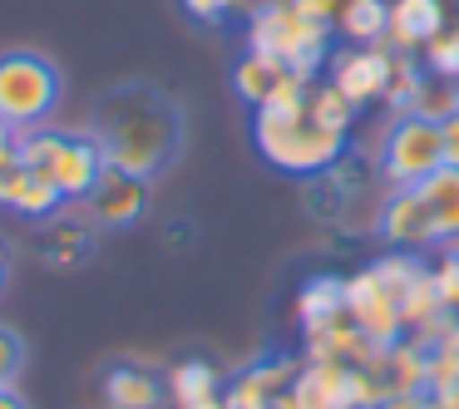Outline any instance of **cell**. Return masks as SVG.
Returning <instances> with one entry per match:
<instances>
[{
	"mask_svg": "<svg viewBox=\"0 0 459 409\" xmlns=\"http://www.w3.org/2000/svg\"><path fill=\"white\" fill-rule=\"evenodd\" d=\"M390 64H395V50H390V45H341L326 60V80L336 84L356 109H366V104L385 99Z\"/></svg>",
	"mask_w": 459,
	"mask_h": 409,
	"instance_id": "8992f818",
	"label": "cell"
},
{
	"mask_svg": "<svg viewBox=\"0 0 459 409\" xmlns=\"http://www.w3.org/2000/svg\"><path fill=\"white\" fill-rule=\"evenodd\" d=\"M420 198H425L429 217H435L439 242H455L459 237V168H435L425 183H415Z\"/></svg>",
	"mask_w": 459,
	"mask_h": 409,
	"instance_id": "e0dca14e",
	"label": "cell"
},
{
	"mask_svg": "<svg viewBox=\"0 0 459 409\" xmlns=\"http://www.w3.org/2000/svg\"><path fill=\"white\" fill-rule=\"evenodd\" d=\"M0 409H25V399L15 389H0Z\"/></svg>",
	"mask_w": 459,
	"mask_h": 409,
	"instance_id": "1f68e13d",
	"label": "cell"
},
{
	"mask_svg": "<svg viewBox=\"0 0 459 409\" xmlns=\"http://www.w3.org/2000/svg\"><path fill=\"white\" fill-rule=\"evenodd\" d=\"M287 74L291 70L281 60H272V55H262V50H247L238 64H232V89H238V99L247 104V109H262Z\"/></svg>",
	"mask_w": 459,
	"mask_h": 409,
	"instance_id": "5bb4252c",
	"label": "cell"
},
{
	"mask_svg": "<svg viewBox=\"0 0 459 409\" xmlns=\"http://www.w3.org/2000/svg\"><path fill=\"white\" fill-rule=\"evenodd\" d=\"M169 399L178 409H188V405H198V399H212L218 395V370L208 365V360H183V365H173L169 370Z\"/></svg>",
	"mask_w": 459,
	"mask_h": 409,
	"instance_id": "ac0fdd59",
	"label": "cell"
},
{
	"mask_svg": "<svg viewBox=\"0 0 459 409\" xmlns=\"http://www.w3.org/2000/svg\"><path fill=\"white\" fill-rule=\"evenodd\" d=\"M380 237L395 251H429L439 247L435 217H429L420 188H390L385 202H380Z\"/></svg>",
	"mask_w": 459,
	"mask_h": 409,
	"instance_id": "ba28073f",
	"label": "cell"
},
{
	"mask_svg": "<svg viewBox=\"0 0 459 409\" xmlns=\"http://www.w3.org/2000/svg\"><path fill=\"white\" fill-rule=\"evenodd\" d=\"M11 143H15V129H11V124H5V119H0V153L11 149Z\"/></svg>",
	"mask_w": 459,
	"mask_h": 409,
	"instance_id": "d6a6232c",
	"label": "cell"
},
{
	"mask_svg": "<svg viewBox=\"0 0 459 409\" xmlns=\"http://www.w3.org/2000/svg\"><path fill=\"white\" fill-rule=\"evenodd\" d=\"M380 183L385 188H415L435 168H445V143H439V124L420 119V114H395L380 139Z\"/></svg>",
	"mask_w": 459,
	"mask_h": 409,
	"instance_id": "5b68a950",
	"label": "cell"
},
{
	"mask_svg": "<svg viewBox=\"0 0 459 409\" xmlns=\"http://www.w3.org/2000/svg\"><path fill=\"white\" fill-rule=\"evenodd\" d=\"M445 25H449V15H445L439 0H390L385 45H390V50H400V55H415V50H425Z\"/></svg>",
	"mask_w": 459,
	"mask_h": 409,
	"instance_id": "8fae6325",
	"label": "cell"
},
{
	"mask_svg": "<svg viewBox=\"0 0 459 409\" xmlns=\"http://www.w3.org/2000/svg\"><path fill=\"white\" fill-rule=\"evenodd\" d=\"M65 139H70V133L50 129V124H40V129H15V153L25 158L30 173H50L65 153Z\"/></svg>",
	"mask_w": 459,
	"mask_h": 409,
	"instance_id": "ffe728a7",
	"label": "cell"
},
{
	"mask_svg": "<svg viewBox=\"0 0 459 409\" xmlns=\"http://www.w3.org/2000/svg\"><path fill=\"white\" fill-rule=\"evenodd\" d=\"M390 30V0H341L336 35L346 45H385Z\"/></svg>",
	"mask_w": 459,
	"mask_h": 409,
	"instance_id": "9a60e30c",
	"label": "cell"
},
{
	"mask_svg": "<svg viewBox=\"0 0 459 409\" xmlns=\"http://www.w3.org/2000/svg\"><path fill=\"white\" fill-rule=\"evenodd\" d=\"M104 168H109V158H104L100 139H94V133H70L60 163L50 168V178H55V188L65 192V202H80L94 192V183L104 178Z\"/></svg>",
	"mask_w": 459,
	"mask_h": 409,
	"instance_id": "30bf717a",
	"label": "cell"
},
{
	"mask_svg": "<svg viewBox=\"0 0 459 409\" xmlns=\"http://www.w3.org/2000/svg\"><path fill=\"white\" fill-rule=\"evenodd\" d=\"M307 15H321V21H336V11H341V0H297Z\"/></svg>",
	"mask_w": 459,
	"mask_h": 409,
	"instance_id": "4dcf8cb0",
	"label": "cell"
},
{
	"mask_svg": "<svg viewBox=\"0 0 459 409\" xmlns=\"http://www.w3.org/2000/svg\"><path fill=\"white\" fill-rule=\"evenodd\" d=\"M163 395H169V389L139 365H119V370L104 375V399H109V409H159Z\"/></svg>",
	"mask_w": 459,
	"mask_h": 409,
	"instance_id": "2e32d148",
	"label": "cell"
},
{
	"mask_svg": "<svg viewBox=\"0 0 459 409\" xmlns=\"http://www.w3.org/2000/svg\"><path fill=\"white\" fill-rule=\"evenodd\" d=\"M420 64H425V74H435V80L459 84V21H449L445 30L420 50Z\"/></svg>",
	"mask_w": 459,
	"mask_h": 409,
	"instance_id": "603a6c76",
	"label": "cell"
},
{
	"mask_svg": "<svg viewBox=\"0 0 459 409\" xmlns=\"http://www.w3.org/2000/svg\"><path fill=\"white\" fill-rule=\"evenodd\" d=\"M420 84H425V64H415V55H400V50H395V64H390V84H385V99H380V104H390L395 114H405L410 104H415Z\"/></svg>",
	"mask_w": 459,
	"mask_h": 409,
	"instance_id": "cb8c5ba5",
	"label": "cell"
},
{
	"mask_svg": "<svg viewBox=\"0 0 459 409\" xmlns=\"http://www.w3.org/2000/svg\"><path fill=\"white\" fill-rule=\"evenodd\" d=\"M439 143H445V168H459V109L439 119Z\"/></svg>",
	"mask_w": 459,
	"mask_h": 409,
	"instance_id": "f546056e",
	"label": "cell"
},
{
	"mask_svg": "<svg viewBox=\"0 0 459 409\" xmlns=\"http://www.w3.org/2000/svg\"><path fill=\"white\" fill-rule=\"evenodd\" d=\"M252 143H257V153L277 173H291V178L307 183L316 173H326L351 149V133H336L326 124H316L307 114V104H297V109L267 104V109H252Z\"/></svg>",
	"mask_w": 459,
	"mask_h": 409,
	"instance_id": "7a4b0ae2",
	"label": "cell"
},
{
	"mask_svg": "<svg viewBox=\"0 0 459 409\" xmlns=\"http://www.w3.org/2000/svg\"><path fill=\"white\" fill-rule=\"evenodd\" d=\"M459 109V84L455 80H435V74H425V84H420L415 104H410L405 114H420V119H449V114Z\"/></svg>",
	"mask_w": 459,
	"mask_h": 409,
	"instance_id": "d4e9b609",
	"label": "cell"
},
{
	"mask_svg": "<svg viewBox=\"0 0 459 409\" xmlns=\"http://www.w3.org/2000/svg\"><path fill=\"white\" fill-rule=\"evenodd\" d=\"M400 316H405V326H435L439 316H445V301H439V286H435V271H420L415 286L400 296Z\"/></svg>",
	"mask_w": 459,
	"mask_h": 409,
	"instance_id": "44dd1931",
	"label": "cell"
},
{
	"mask_svg": "<svg viewBox=\"0 0 459 409\" xmlns=\"http://www.w3.org/2000/svg\"><path fill=\"white\" fill-rule=\"evenodd\" d=\"M331 35L336 21L307 15L297 0H267L247 15V50H262L272 60H281L297 74H316L331 60Z\"/></svg>",
	"mask_w": 459,
	"mask_h": 409,
	"instance_id": "3957f363",
	"label": "cell"
},
{
	"mask_svg": "<svg viewBox=\"0 0 459 409\" xmlns=\"http://www.w3.org/2000/svg\"><path fill=\"white\" fill-rule=\"evenodd\" d=\"M0 286H5V261H0Z\"/></svg>",
	"mask_w": 459,
	"mask_h": 409,
	"instance_id": "d590c367",
	"label": "cell"
},
{
	"mask_svg": "<svg viewBox=\"0 0 459 409\" xmlns=\"http://www.w3.org/2000/svg\"><path fill=\"white\" fill-rule=\"evenodd\" d=\"M297 316H301V330H307V336L336 326V320L346 316V281L341 277H311L307 286L297 291Z\"/></svg>",
	"mask_w": 459,
	"mask_h": 409,
	"instance_id": "4fadbf2b",
	"label": "cell"
},
{
	"mask_svg": "<svg viewBox=\"0 0 459 409\" xmlns=\"http://www.w3.org/2000/svg\"><path fill=\"white\" fill-rule=\"evenodd\" d=\"M25 173H30V168H25V158L15 153V143H11V149L0 153V208H11V202H15V192H21Z\"/></svg>",
	"mask_w": 459,
	"mask_h": 409,
	"instance_id": "83f0119b",
	"label": "cell"
},
{
	"mask_svg": "<svg viewBox=\"0 0 459 409\" xmlns=\"http://www.w3.org/2000/svg\"><path fill=\"white\" fill-rule=\"evenodd\" d=\"M346 311L351 320L360 326V336L376 340L380 350H390L400 340V330H405V316H400V301L390 296L385 286L376 281V271H356V277L346 281Z\"/></svg>",
	"mask_w": 459,
	"mask_h": 409,
	"instance_id": "52a82bcc",
	"label": "cell"
},
{
	"mask_svg": "<svg viewBox=\"0 0 459 409\" xmlns=\"http://www.w3.org/2000/svg\"><path fill=\"white\" fill-rule=\"evenodd\" d=\"M257 5H267V0H232V11H247V15L257 11Z\"/></svg>",
	"mask_w": 459,
	"mask_h": 409,
	"instance_id": "e575fe53",
	"label": "cell"
},
{
	"mask_svg": "<svg viewBox=\"0 0 459 409\" xmlns=\"http://www.w3.org/2000/svg\"><path fill=\"white\" fill-rule=\"evenodd\" d=\"M307 114L316 124H326V129H336V133H351L356 129V104L346 99V94L336 89L331 80H311V89H307Z\"/></svg>",
	"mask_w": 459,
	"mask_h": 409,
	"instance_id": "d6986e66",
	"label": "cell"
},
{
	"mask_svg": "<svg viewBox=\"0 0 459 409\" xmlns=\"http://www.w3.org/2000/svg\"><path fill=\"white\" fill-rule=\"evenodd\" d=\"M21 370H25V340L11 326H0V389H15Z\"/></svg>",
	"mask_w": 459,
	"mask_h": 409,
	"instance_id": "4316f807",
	"label": "cell"
},
{
	"mask_svg": "<svg viewBox=\"0 0 459 409\" xmlns=\"http://www.w3.org/2000/svg\"><path fill=\"white\" fill-rule=\"evenodd\" d=\"M94 139L109 168L159 178L183 149V109L159 84H119L94 109Z\"/></svg>",
	"mask_w": 459,
	"mask_h": 409,
	"instance_id": "6da1fadb",
	"label": "cell"
},
{
	"mask_svg": "<svg viewBox=\"0 0 459 409\" xmlns=\"http://www.w3.org/2000/svg\"><path fill=\"white\" fill-rule=\"evenodd\" d=\"M439 261L429 271H435V286H439V301H445V311L459 306V237L455 242H439Z\"/></svg>",
	"mask_w": 459,
	"mask_h": 409,
	"instance_id": "484cf974",
	"label": "cell"
},
{
	"mask_svg": "<svg viewBox=\"0 0 459 409\" xmlns=\"http://www.w3.org/2000/svg\"><path fill=\"white\" fill-rule=\"evenodd\" d=\"M183 11H188L193 21H203V25H222L228 11H232V0H183Z\"/></svg>",
	"mask_w": 459,
	"mask_h": 409,
	"instance_id": "f1b7e54d",
	"label": "cell"
},
{
	"mask_svg": "<svg viewBox=\"0 0 459 409\" xmlns=\"http://www.w3.org/2000/svg\"><path fill=\"white\" fill-rule=\"evenodd\" d=\"M188 409H228V405H222V395H212V399H198V405H188Z\"/></svg>",
	"mask_w": 459,
	"mask_h": 409,
	"instance_id": "836d02e7",
	"label": "cell"
},
{
	"mask_svg": "<svg viewBox=\"0 0 459 409\" xmlns=\"http://www.w3.org/2000/svg\"><path fill=\"white\" fill-rule=\"evenodd\" d=\"M84 202H90V212L104 222V227H134V222L149 212V178L104 168V178L94 183V192Z\"/></svg>",
	"mask_w": 459,
	"mask_h": 409,
	"instance_id": "9c48e42d",
	"label": "cell"
},
{
	"mask_svg": "<svg viewBox=\"0 0 459 409\" xmlns=\"http://www.w3.org/2000/svg\"><path fill=\"white\" fill-rule=\"evenodd\" d=\"M15 212H25V217H55V212L65 208V192L55 188V178L50 173H25V183H21V192H15V202H11Z\"/></svg>",
	"mask_w": 459,
	"mask_h": 409,
	"instance_id": "7402d4cb",
	"label": "cell"
},
{
	"mask_svg": "<svg viewBox=\"0 0 459 409\" xmlns=\"http://www.w3.org/2000/svg\"><path fill=\"white\" fill-rule=\"evenodd\" d=\"M291 379H297V360H262V365L242 370V375L232 379V389L222 395V405L228 409H272Z\"/></svg>",
	"mask_w": 459,
	"mask_h": 409,
	"instance_id": "7c38bea8",
	"label": "cell"
},
{
	"mask_svg": "<svg viewBox=\"0 0 459 409\" xmlns=\"http://www.w3.org/2000/svg\"><path fill=\"white\" fill-rule=\"evenodd\" d=\"M65 80L55 70V60L35 50H11L0 55V119L11 129H40L60 109Z\"/></svg>",
	"mask_w": 459,
	"mask_h": 409,
	"instance_id": "277c9868",
	"label": "cell"
}]
</instances>
